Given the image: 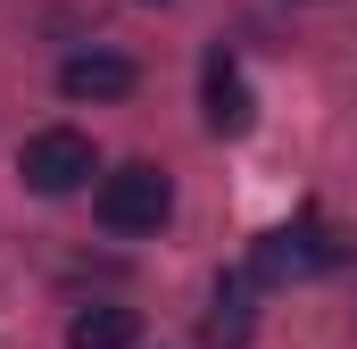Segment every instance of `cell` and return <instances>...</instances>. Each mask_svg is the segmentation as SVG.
Segmentation results:
<instances>
[{"label":"cell","mask_w":357,"mask_h":349,"mask_svg":"<svg viewBox=\"0 0 357 349\" xmlns=\"http://www.w3.org/2000/svg\"><path fill=\"white\" fill-rule=\"evenodd\" d=\"M258 266L250 274H225L216 283V308H208V349H250V325H258Z\"/></svg>","instance_id":"6"},{"label":"cell","mask_w":357,"mask_h":349,"mask_svg":"<svg viewBox=\"0 0 357 349\" xmlns=\"http://www.w3.org/2000/svg\"><path fill=\"white\" fill-rule=\"evenodd\" d=\"M133 308H84L75 325H67V349H133Z\"/></svg>","instance_id":"7"},{"label":"cell","mask_w":357,"mask_h":349,"mask_svg":"<svg viewBox=\"0 0 357 349\" xmlns=\"http://www.w3.org/2000/svg\"><path fill=\"white\" fill-rule=\"evenodd\" d=\"M167 208H175V183L150 167V158L100 174V225H108V233H158V225H167Z\"/></svg>","instance_id":"1"},{"label":"cell","mask_w":357,"mask_h":349,"mask_svg":"<svg viewBox=\"0 0 357 349\" xmlns=\"http://www.w3.org/2000/svg\"><path fill=\"white\" fill-rule=\"evenodd\" d=\"M133 84H142V75H133V59H116V50H75V59L59 67V91H67V100H125Z\"/></svg>","instance_id":"5"},{"label":"cell","mask_w":357,"mask_h":349,"mask_svg":"<svg viewBox=\"0 0 357 349\" xmlns=\"http://www.w3.org/2000/svg\"><path fill=\"white\" fill-rule=\"evenodd\" d=\"M91 167H100V158H91V133H75V125H50V133L25 142V183L50 191V200H59V191H84Z\"/></svg>","instance_id":"2"},{"label":"cell","mask_w":357,"mask_h":349,"mask_svg":"<svg viewBox=\"0 0 357 349\" xmlns=\"http://www.w3.org/2000/svg\"><path fill=\"white\" fill-rule=\"evenodd\" d=\"M258 283H299V274H324V266H341V242L324 233V225H274L266 242H258Z\"/></svg>","instance_id":"3"},{"label":"cell","mask_w":357,"mask_h":349,"mask_svg":"<svg viewBox=\"0 0 357 349\" xmlns=\"http://www.w3.org/2000/svg\"><path fill=\"white\" fill-rule=\"evenodd\" d=\"M199 117H208L216 142H241L258 125V100H250V75L233 67V50H208V67H199Z\"/></svg>","instance_id":"4"}]
</instances>
